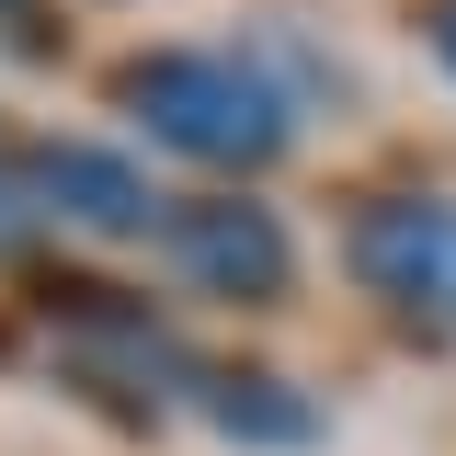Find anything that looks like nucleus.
<instances>
[{
	"label": "nucleus",
	"mask_w": 456,
	"mask_h": 456,
	"mask_svg": "<svg viewBox=\"0 0 456 456\" xmlns=\"http://www.w3.org/2000/svg\"><path fill=\"white\" fill-rule=\"evenodd\" d=\"M354 274L377 285L388 308L456 331V206L445 194H388L354 217Z\"/></svg>",
	"instance_id": "f03ea898"
},
{
	"label": "nucleus",
	"mask_w": 456,
	"mask_h": 456,
	"mask_svg": "<svg viewBox=\"0 0 456 456\" xmlns=\"http://www.w3.org/2000/svg\"><path fill=\"white\" fill-rule=\"evenodd\" d=\"M23 240H35V206H23V183L0 171V251H23Z\"/></svg>",
	"instance_id": "0eeeda50"
},
{
	"label": "nucleus",
	"mask_w": 456,
	"mask_h": 456,
	"mask_svg": "<svg viewBox=\"0 0 456 456\" xmlns=\"http://www.w3.org/2000/svg\"><path fill=\"white\" fill-rule=\"evenodd\" d=\"M126 103L149 114V137L183 149V160H228V171H263L285 149V92L240 57H206V46H160L126 69Z\"/></svg>",
	"instance_id": "f257e3e1"
},
{
	"label": "nucleus",
	"mask_w": 456,
	"mask_h": 456,
	"mask_svg": "<svg viewBox=\"0 0 456 456\" xmlns=\"http://www.w3.org/2000/svg\"><path fill=\"white\" fill-rule=\"evenodd\" d=\"M434 46H445V69H456V0H445V12H434Z\"/></svg>",
	"instance_id": "6e6552de"
},
{
	"label": "nucleus",
	"mask_w": 456,
	"mask_h": 456,
	"mask_svg": "<svg viewBox=\"0 0 456 456\" xmlns=\"http://www.w3.org/2000/svg\"><path fill=\"white\" fill-rule=\"evenodd\" d=\"M57 354L69 365H92V377H183V354H171V331L149 320V308H114L103 285L57 320Z\"/></svg>",
	"instance_id": "39448f33"
},
{
	"label": "nucleus",
	"mask_w": 456,
	"mask_h": 456,
	"mask_svg": "<svg viewBox=\"0 0 456 456\" xmlns=\"http://www.w3.org/2000/svg\"><path fill=\"white\" fill-rule=\"evenodd\" d=\"M35 194H46L69 228H92V240L149 228V183L114 160V149H46V160H35Z\"/></svg>",
	"instance_id": "20e7f679"
},
{
	"label": "nucleus",
	"mask_w": 456,
	"mask_h": 456,
	"mask_svg": "<svg viewBox=\"0 0 456 456\" xmlns=\"http://www.w3.org/2000/svg\"><path fill=\"white\" fill-rule=\"evenodd\" d=\"M160 251H171V274L206 285V297H285V274H297L274 206H240V194L171 206V217H160Z\"/></svg>",
	"instance_id": "7ed1b4c3"
},
{
	"label": "nucleus",
	"mask_w": 456,
	"mask_h": 456,
	"mask_svg": "<svg viewBox=\"0 0 456 456\" xmlns=\"http://www.w3.org/2000/svg\"><path fill=\"white\" fill-rule=\"evenodd\" d=\"M206 411H217V434H263V445H297V434H308V411L274 399V377H217Z\"/></svg>",
	"instance_id": "423d86ee"
}]
</instances>
